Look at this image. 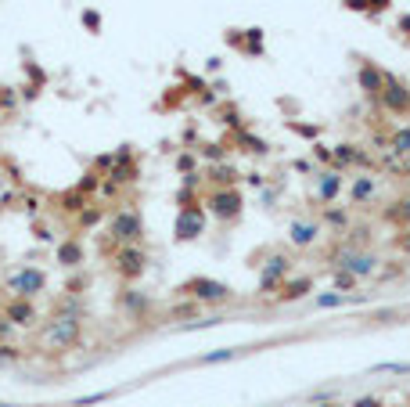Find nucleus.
Wrapping results in <instances>:
<instances>
[{"label": "nucleus", "instance_id": "nucleus-1", "mask_svg": "<svg viewBox=\"0 0 410 407\" xmlns=\"http://www.w3.org/2000/svg\"><path fill=\"white\" fill-rule=\"evenodd\" d=\"M80 339H83V317L51 314L36 332V346L47 350V353H69V350L80 346Z\"/></svg>", "mask_w": 410, "mask_h": 407}, {"label": "nucleus", "instance_id": "nucleus-2", "mask_svg": "<svg viewBox=\"0 0 410 407\" xmlns=\"http://www.w3.org/2000/svg\"><path fill=\"white\" fill-rule=\"evenodd\" d=\"M202 206L209 216H216V224H234L245 213V195H241V187H209Z\"/></svg>", "mask_w": 410, "mask_h": 407}, {"label": "nucleus", "instance_id": "nucleus-3", "mask_svg": "<svg viewBox=\"0 0 410 407\" xmlns=\"http://www.w3.org/2000/svg\"><path fill=\"white\" fill-rule=\"evenodd\" d=\"M177 295L180 300H195L198 306L209 303V306H224V303H234V289L224 285L216 278H187L184 285H177Z\"/></svg>", "mask_w": 410, "mask_h": 407}, {"label": "nucleus", "instance_id": "nucleus-4", "mask_svg": "<svg viewBox=\"0 0 410 407\" xmlns=\"http://www.w3.org/2000/svg\"><path fill=\"white\" fill-rule=\"evenodd\" d=\"M108 238L116 245H140L144 242V213L137 206H122L112 213V220H108Z\"/></svg>", "mask_w": 410, "mask_h": 407}, {"label": "nucleus", "instance_id": "nucleus-5", "mask_svg": "<svg viewBox=\"0 0 410 407\" xmlns=\"http://www.w3.org/2000/svg\"><path fill=\"white\" fill-rule=\"evenodd\" d=\"M4 289H8V295H19V300H40L47 292V274L40 267H33V263H25V267L11 271L4 278Z\"/></svg>", "mask_w": 410, "mask_h": 407}, {"label": "nucleus", "instance_id": "nucleus-6", "mask_svg": "<svg viewBox=\"0 0 410 407\" xmlns=\"http://www.w3.org/2000/svg\"><path fill=\"white\" fill-rule=\"evenodd\" d=\"M112 267L126 285H133V281L148 271V249L144 245H119L112 253Z\"/></svg>", "mask_w": 410, "mask_h": 407}, {"label": "nucleus", "instance_id": "nucleus-7", "mask_svg": "<svg viewBox=\"0 0 410 407\" xmlns=\"http://www.w3.org/2000/svg\"><path fill=\"white\" fill-rule=\"evenodd\" d=\"M205 227H209V213H205L202 202H195V206H184L177 209V224H173V238L177 242H198Z\"/></svg>", "mask_w": 410, "mask_h": 407}, {"label": "nucleus", "instance_id": "nucleus-8", "mask_svg": "<svg viewBox=\"0 0 410 407\" xmlns=\"http://www.w3.org/2000/svg\"><path fill=\"white\" fill-rule=\"evenodd\" d=\"M378 105H382L389 116H410V87L400 80V76L385 72V87L378 94Z\"/></svg>", "mask_w": 410, "mask_h": 407}, {"label": "nucleus", "instance_id": "nucleus-9", "mask_svg": "<svg viewBox=\"0 0 410 407\" xmlns=\"http://www.w3.org/2000/svg\"><path fill=\"white\" fill-rule=\"evenodd\" d=\"M0 314H4L14 328H36L40 324L36 300H19V295H8V300L0 303Z\"/></svg>", "mask_w": 410, "mask_h": 407}, {"label": "nucleus", "instance_id": "nucleus-10", "mask_svg": "<svg viewBox=\"0 0 410 407\" xmlns=\"http://www.w3.org/2000/svg\"><path fill=\"white\" fill-rule=\"evenodd\" d=\"M288 274H292V260L288 256H270L263 263V271H259V295H274L281 285L288 281Z\"/></svg>", "mask_w": 410, "mask_h": 407}, {"label": "nucleus", "instance_id": "nucleus-11", "mask_svg": "<svg viewBox=\"0 0 410 407\" xmlns=\"http://www.w3.org/2000/svg\"><path fill=\"white\" fill-rule=\"evenodd\" d=\"M119 310H122V314L126 317H130V321H144L148 314H151V295L148 292H140V289H133V285H126L122 292H119Z\"/></svg>", "mask_w": 410, "mask_h": 407}, {"label": "nucleus", "instance_id": "nucleus-12", "mask_svg": "<svg viewBox=\"0 0 410 407\" xmlns=\"http://www.w3.org/2000/svg\"><path fill=\"white\" fill-rule=\"evenodd\" d=\"M356 87H360V94H364V98L378 101V94H382V87H385V69H378L371 58H360V69H356Z\"/></svg>", "mask_w": 410, "mask_h": 407}, {"label": "nucleus", "instance_id": "nucleus-13", "mask_svg": "<svg viewBox=\"0 0 410 407\" xmlns=\"http://www.w3.org/2000/svg\"><path fill=\"white\" fill-rule=\"evenodd\" d=\"M349 166H371V155L364 148L349 145V140H342V145L331 148V169L342 174V169H349Z\"/></svg>", "mask_w": 410, "mask_h": 407}, {"label": "nucleus", "instance_id": "nucleus-14", "mask_svg": "<svg viewBox=\"0 0 410 407\" xmlns=\"http://www.w3.org/2000/svg\"><path fill=\"white\" fill-rule=\"evenodd\" d=\"M83 260H87V253H83V242H80V238H65V242H58V249H54V263H58V267H65V271H80V267H83Z\"/></svg>", "mask_w": 410, "mask_h": 407}, {"label": "nucleus", "instance_id": "nucleus-15", "mask_svg": "<svg viewBox=\"0 0 410 407\" xmlns=\"http://www.w3.org/2000/svg\"><path fill=\"white\" fill-rule=\"evenodd\" d=\"M202 177H205L209 187H238V180H241L238 166H230V163H213Z\"/></svg>", "mask_w": 410, "mask_h": 407}, {"label": "nucleus", "instance_id": "nucleus-16", "mask_svg": "<svg viewBox=\"0 0 410 407\" xmlns=\"http://www.w3.org/2000/svg\"><path fill=\"white\" fill-rule=\"evenodd\" d=\"M313 292V278L306 274V278H288L285 285L277 289V295H274V303H295V300H303V295H310Z\"/></svg>", "mask_w": 410, "mask_h": 407}, {"label": "nucleus", "instance_id": "nucleus-17", "mask_svg": "<svg viewBox=\"0 0 410 407\" xmlns=\"http://www.w3.org/2000/svg\"><path fill=\"white\" fill-rule=\"evenodd\" d=\"M342 195V174H335V169H321L317 174V198L324 202V206H331Z\"/></svg>", "mask_w": 410, "mask_h": 407}, {"label": "nucleus", "instance_id": "nucleus-18", "mask_svg": "<svg viewBox=\"0 0 410 407\" xmlns=\"http://www.w3.org/2000/svg\"><path fill=\"white\" fill-rule=\"evenodd\" d=\"M108 180H116L119 187L122 184H137L140 180V166H137V155H130V159H116V166L105 174Z\"/></svg>", "mask_w": 410, "mask_h": 407}, {"label": "nucleus", "instance_id": "nucleus-19", "mask_svg": "<svg viewBox=\"0 0 410 407\" xmlns=\"http://www.w3.org/2000/svg\"><path fill=\"white\" fill-rule=\"evenodd\" d=\"M288 238H292V245H299V249H310L313 242L321 238V224H313V220H295V224L288 227Z\"/></svg>", "mask_w": 410, "mask_h": 407}, {"label": "nucleus", "instance_id": "nucleus-20", "mask_svg": "<svg viewBox=\"0 0 410 407\" xmlns=\"http://www.w3.org/2000/svg\"><path fill=\"white\" fill-rule=\"evenodd\" d=\"M382 220L392 224V227H400V231H407L410 227V195H400L396 202H389V209L382 213Z\"/></svg>", "mask_w": 410, "mask_h": 407}, {"label": "nucleus", "instance_id": "nucleus-21", "mask_svg": "<svg viewBox=\"0 0 410 407\" xmlns=\"http://www.w3.org/2000/svg\"><path fill=\"white\" fill-rule=\"evenodd\" d=\"M105 220V202L101 198H94V202H87V206L76 213V227L80 231H90V227H98Z\"/></svg>", "mask_w": 410, "mask_h": 407}, {"label": "nucleus", "instance_id": "nucleus-22", "mask_svg": "<svg viewBox=\"0 0 410 407\" xmlns=\"http://www.w3.org/2000/svg\"><path fill=\"white\" fill-rule=\"evenodd\" d=\"M374 191H378V184H374L371 174H360V177L349 184V198L356 202V206H367V202L374 198Z\"/></svg>", "mask_w": 410, "mask_h": 407}, {"label": "nucleus", "instance_id": "nucleus-23", "mask_svg": "<svg viewBox=\"0 0 410 407\" xmlns=\"http://www.w3.org/2000/svg\"><path fill=\"white\" fill-rule=\"evenodd\" d=\"M385 148H389V155H410V127H396V130H389Z\"/></svg>", "mask_w": 410, "mask_h": 407}, {"label": "nucleus", "instance_id": "nucleus-24", "mask_svg": "<svg viewBox=\"0 0 410 407\" xmlns=\"http://www.w3.org/2000/svg\"><path fill=\"white\" fill-rule=\"evenodd\" d=\"M234 47L248 58H263V29H248L245 40H234Z\"/></svg>", "mask_w": 410, "mask_h": 407}, {"label": "nucleus", "instance_id": "nucleus-25", "mask_svg": "<svg viewBox=\"0 0 410 407\" xmlns=\"http://www.w3.org/2000/svg\"><path fill=\"white\" fill-rule=\"evenodd\" d=\"M54 314H72V317H87V303L80 300V295L65 292V295H61V300L54 303Z\"/></svg>", "mask_w": 410, "mask_h": 407}, {"label": "nucleus", "instance_id": "nucleus-26", "mask_svg": "<svg viewBox=\"0 0 410 407\" xmlns=\"http://www.w3.org/2000/svg\"><path fill=\"white\" fill-rule=\"evenodd\" d=\"M58 202H61V213H80L87 202H94V198H87L83 191H76V187H72V191H65Z\"/></svg>", "mask_w": 410, "mask_h": 407}, {"label": "nucleus", "instance_id": "nucleus-27", "mask_svg": "<svg viewBox=\"0 0 410 407\" xmlns=\"http://www.w3.org/2000/svg\"><path fill=\"white\" fill-rule=\"evenodd\" d=\"M324 224H327V227H335V231H345V227H349V209H342V206H327V209H324Z\"/></svg>", "mask_w": 410, "mask_h": 407}, {"label": "nucleus", "instance_id": "nucleus-28", "mask_svg": "<svg viewBox=\"0 0 410 407\" xmlns=\"http://www.w3.org/2000/svg\"><path fill=\"white\" fill-rule=\"evenodd\" d=\"M331 285H335L331 292H349V289H356V285H360V278H353L349 271L335 267V271H331Z\"/></svg>", "mask_w": 410, "mask_h": 407}, {"label": "nucleus", "instance_id": "nucleus-29", "mask_svg": "<svg viewBox=\"0 0 410 407\" xmlns=\"http://www.w3.org/2000/svg\"><path fill=\"white\" fill-rule=\"evenodd\" d=\"M22 346L19 342H0V368H8V364H19L22 361Z\"/></svg>", "mask_w": 410, "mask_h": 407}, {"label": "nucleus", "instance_id": "nucleus-30", "mask_svg": "<svg viewBox=\"0 0 410 407\" xmlns=\"http://www.w3.org/2000/svg\"><path fill=\"white\" fill-rule=\"evenodd\" d=\"M177 174H180V177L198 174V152H180V155H177Z\"/></svg>", "mask_w": 410, "mask_h": 407}, {"label": "nucleus", "instance_id": "nucleus-31", "mask_svg": "<svg viewBox=\"0 0 410 407\" xmlns=\"http://www.w3.org/2000/svg\"><path fill=\"white\" fill-rule=\"evenodd\" d=\"M198 155H202V159H209V163H227V145H224V140H216V145H202Z\"/></svg>", "mask_w": 410, "mask_h": 407}, {"label": "nucleus", "instance_id": "nucleus-32", "mask_svg": "<svg viewBox=\"0 0 410 407\" xmlns=\"http://www.w3.org/2000/svg\"><path fill=\"white\" fill-rule=\"evenodd\" d=\"M238 145H241V152H252V155H266V145H263V140L259 137H252V134H238Z\"/></svg>", "mask_w": 410, "mask_h": 407}, {"label": "nucleus", "instance_id": "nucleus-33", "mask_svg": "<svg viewBox=\"0 0 410 407\" xmlns=\"http://www.w3.org/2000/svg\"><path fill=\"white\" fill-rule=\"evenodd\" d=\"M98 187H101V177L98 174H83V180L76 184V191H83L87 198H94V195H98Z\"/></svg>", "mask_w": 410, "mask_h": 407}, {"label": "nucleus", "instance_id": "nucleus-34", "mask_svg": "<svg viewBox=\"0 0 410 407\" xmlns=\"http://www.w3.org/2000/svg\"><path fill=\"white\" fill-rule=\"evenodd\" d=\"M195 314H198V303H195V300H187V303H180V306L169 310L173 321H184V317H195Z\"/></svg>", "mask_w": 410, "mask_h": 407}, {"label": "nucleus", "instance_id": "nucleus-35", "mask_svg": "<svg viewBox=\"0 0 410 407\" xmlns=\"http://www.w3.org/2000/svg\"><path fill=\"white\" fill-rule=\"evenodd\" d=\"M216 116L224 119L227 127H238V123H241V116H238V108H234V105H219V108H216Z\"/></svg>", "mask_w": 410, "mask_h": 407}, {"label": "nucleus", "instance_id": "nucleus-36", "mask_svg": "<svg viewBox=\"0 0 410 407\" xmlns=\"http://www.w3.org/2000/svg\"><path fill=\"white\" fill-rule=\"evenodd\" d=\"M112 166H116V152H105V155H98V159H94V169H98V174H108Z\"/></svg>", "mask_w": 410, "mask_h": 407}, {"label": "nucleus", "instance_id": "nucleus-37", "mask_svg": "<svg viewBox=\"0 0 410 407\" xmlns=\"http://www.w3.org/2000/svg\"><path fill=\"white\" fill-rule=\"evenodd\" d=\"M230 357H238V350H216V353H205L202 364H216V361H230Z\"/></svg>", "mask_w": 410, "mask_h": 407}, {"label": "nucleus", "instance_id": "nucleus-38", "mask_svg": "<svg viewBox=\"0 0 410 407\" xmlns=\"http://www.w3.org/2000/svg\"><path fill=\"white\" fill-rule=\"evenodd\" d=\"M0 342H14V324L0 314Z\"/></svg>", "mask_w": 410, "mask_h": 407}, {"label": "nucleus", "instance_id": "nucleus-39", "mask_svg": "<svg viewBox=\"0 0 410 407\" xmlns=\"http://www.w3.org/2000/svg\"><path fill=\"white\" fill-rule=\"evenodd\" d=\"M338 303H345L342 292H331V295H321V300H317V306H338Z\"/></svg>", "mask_w": 410, "mask_h": 407}, {"label": "nucleus", "instance_id": "nucleus-40", "mask_svg": "<svg viewBox=\"0 0 410 407\" xmlns=\"http://www.w3.org/2000/svg\"><path fill=\"white\" fill-rule=\"evenodd\" d=\"M313 155H317V163H327L331 166V148L327 145H313Z\"/></svg>", "mask_w": 410, "mask_h": 407}, {"label": "nucleus", "instance_id": "nucleus-41", "mask_svg": "<svg viewBox=\"0 0 410 407\" xmlns=\"http://www.w3.org/2000/svg\"><path fill=\"white\" fill-rule=\"evenodd\" d=\"M295 134H306V137H317V127H306V123H288Z\"/></svg>", "mask_w": 410, "mask_h": 407}, {"label": "nucleus", "instance_id": "nucleus-42", "mask_svg": "<svg viewBox=\"0 0 410 407\" xmlns=\"http://www.w3.org/2000/svg\"><path fill=\"white\" fill-rule=\"evenodd\" d=\"M83 25H87V29H101V19H98V11H87V14H83Z\"/></svg>", "mask_w": 410, "mask_h": 407}, {"label": "nucleus", "instance_id": "nucleus-43", "mask_svg": "<svg viewBox=\"0 0 410 407\" xmlns=\"http://www.w3.org/2000/svg\"><path fill=\"white\" fill-rule=\"evenodd\" d=\"M353 407H382V397H360Z\"/></svg>", "mask_w": 410, "mask_h": 407}, {"label": "nucleus", "instance_id": "nucleus-44", "mask_svg": "<svg viewBox=\"0 0 410 407\" xmlns=\"http://www.w3.org/2000/svg\"><path fill=\"white\" fill-rule=\"evenodd\" d=\"M396 249H403V253H410V227L400 234V238H396Z\"/></svg>", "mask_w": 410, "mask_h": 407}, {"label": "nucleus", "instance_id": "nucleus-45", "mask_svg": "<svg viewBox=\"0 0 410 407\" xmlns=\"http://www.w3.org/2000/svg\"><path fill=\"white\" fill-rule=\"evenodd\" d=\"M292 169H295V174H310V169H313V163H306V159H295V163H292Z\"/></svg>", "mask_w": 410, "mask_h": 407}, {"label": "nucleus", "instance_id": "nucleus-46", "mask_svg": "<svg viewBox=\"0 0 410 407\" xmlns=\"http://www.w3.org/2000/svg\"><path fill=\"white\" fill-rule=\"evenodd\" d=\"M392 0H367V11H385Z\"/></svg>", "mask_w": 410, "mask_h": 407}, {"label": "nucleus", "instance_id": "nucleus-47", "mask_svg": "<svg viewBox=\"0 0 410 407\" xmlns=\"http://www.w3.org/2000/svg\"><path fill=\"white\" fill-rule=\"evenodd\" d=\"M345 8L349 11H367V0H345Z\"/></svg>", "mask_w": 410, "mask_h": 407}, {"label": "nucleus", "instance_id": "nucleus-48", "mask_svg": "<svg viewBox=\"0 0 410 407\" xmlns=\"http://www.w3.org/2000/svg\"><path fill=\"white\" fill-rule=\"evenodd\" d=\"M317 407H335V404H331V400H327V404H317Z\"/></svg>", "mask_w": 410, "mask_h": 407}, {"label": "nucleus", "instance_id": "nucleus-49", "mask_svg": "<svg viewBox=\"0 0 410 407\" xmlns=\"http://www.w3.org/2000/svg\"><path fill=\"white\" fill-rule=\"evenodd\" d=\"M0 407H11V404H0Z\"/></svg>", "mask_w": 410, "mask_h": 407}]
</instances>
